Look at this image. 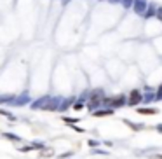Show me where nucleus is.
I'll return each instance as SVG.
<instances>
[{
    "instance_id": "obj_1",
    "label": "nucleus",
    "mask_w": 162,
    "mask_h": 159,
    "mask_svg": "<svg viewBox=\"0 0 162 159\" xmlns=\"http://www.w3.org/2000/svg\"><path fill=\"white\" fill-rule=\"evenodd\" d=\"M140 100H141V95H140V91H132V93L129 95V103L131 105H136V103H140Z\"/></svg>"
},
{
    "instance_id": "obj_2",
    "label": "nucleus",
    "mask_w": 162,
    "mask_h": 159,
    "mask_svg": "<svg viewBox=\"0 0 162 159\" xmlns=\"http://www.w3.org/2000/svg\"><path fill=\"white\" fill-rule=\"evenodd\" d=\"M110 110H98V112H94V116L96 117H105V116H110Z\"/></svg>"
},
{
    "instance_id": "obj_3",
    "label": "nucleus",
    "mask_w": 162,
    "mask_h": 159,
    "mask_svg": "<svg viewBox=\"0 0 162 159\" xmlns=\"http://www.w3.org/2000/svg\"><path fill=\"white\" fill-rule=\"evenodd\" d=\"M140 114H147V116H150V114H157L155 110H150V108H141Z\"/></svg>"
}]
</instances>
